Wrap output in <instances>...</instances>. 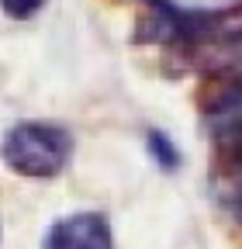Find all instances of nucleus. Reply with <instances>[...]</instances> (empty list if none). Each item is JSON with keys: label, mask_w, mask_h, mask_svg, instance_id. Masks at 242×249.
<instances>
[{"label": "nucleus", "mask_w": 242, "mask_h": 249, "mask_svg": "<svg viewBox=\"0 0 242 249\" xmlns=\"http://www.w3.org/2000/svg\"><path fill=\"white\" fill-rule=\"evenodd\" d=\"M0 156L21 177H55L66 170L69 156H73V139L59 124L21 121L4 135Z\"/></svg>", "instance_id": "1"}, {"label": "nucleus", "mask_w": 242, "mask_h": 249, "mask_svg": "<svg viewBox=\"0 0 242 249\" xmlns=\"http://www.w3.org/2000/svg\"><path fill=\"white\" fill-rule=\"evenodd\" d=\"M45 249H114L111 225L97 211H80L69 218H59L45 239Z\"/></svg>", "instance_id": "2"}, {"label": "nucleus", "mask_w": 242, "mask_h": 249, "mask_svg": "<svg viewBox=\"0 0 242 249\" xmlns=\"http://www.w3.org/2000/svg\"><path fill=\"white\" fill-rule=\"evenodd\" d=\"M211 132L225 149H242V87L225 93L222 104L211 111Z\"/></svg>", "instance_id": "3"}, {"label": "nucleus", "mask_w": 242, "mask_h": 249, "mask_svg": "<svg viewBox=\"0 0 242 249\" xmlns=\"http://www.w3.org/2000/svg\"><path fill=\"white\" fill-rule=\"evenodd\" d=\"M42 4L45 0H0V7H4L11 18H17V21H28L32 14H38Z\"/></svg>", "instance_id": "4"}, {"label": "nucleus", "mask_w": 242, "mask_h": 249, "mask_svg": "<svg viewBox=\"0 0 242 249\" xmlns=\"http://www.w3.org/2000/svg\"><path fill=\"white\" fill-rule=\"evenodd\" d=\"M149 149H153V156H159L163 166H176V152H173V145L166 142V135L153 132V135H149Z\"/></svg>", "instance_id": "5"}, {"label": "nucleus", "mask_w": 242, "mask_h": 249, "mask_svg": "<svg viewBox=\"0 0 242 249\" xmlns=\"http://www.w3.org/2000/svg\"><path fill=\"white\" fill-rule=\"evenodd\" d=\"M239 218H242V191H239Z\"/></svg>", "instance_id": "6"}]
</instances>
